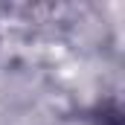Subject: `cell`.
Returning a JSON list of instances; mask_svg holds the SVG:
<instances>
[]
</instances>
